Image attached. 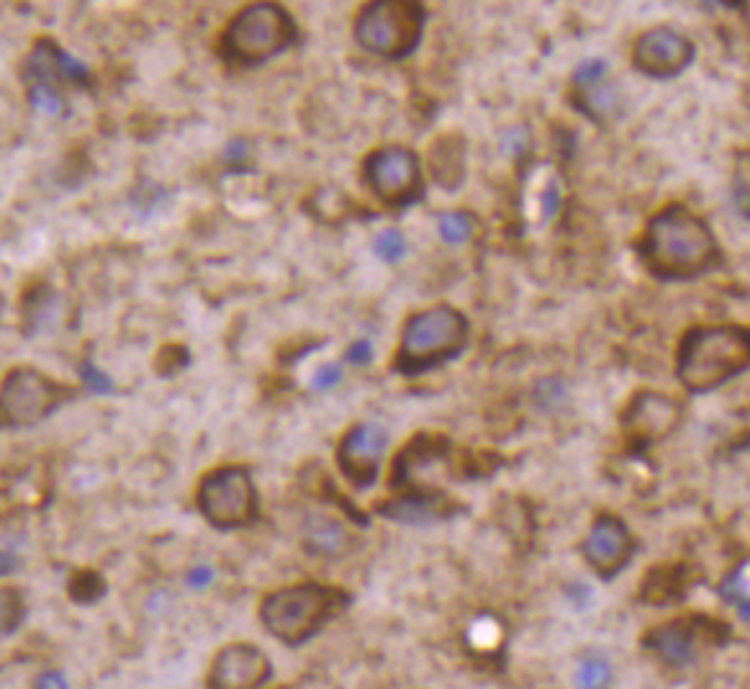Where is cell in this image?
<instances>
[{"mask_svg": "<svg viewBox=\"0 0 750 689\" xmlns=\"http://www.w3.org/2000/svg\"><path fill=\"white\" fill-rule=\"evenodd\" d=\"M345 360H350L352 366H368L373 360V343L370 340H355V343L347 347Z\"/></svg>", "mask_w": 750, "mask_h": 689, "instance_id": "29", "label": "cell"}, {"mask_svg": "<svg viewBox=\"0 0 750 689\" xmlns=\"http://www.w3.org/2000/svg\"><path fill=\"white\" fill-rule=\"evenodd\" d=\"M373 249H376V255L383 257L385 263H396L406 253V240H404V234L391 226V230H383L381 234H378L373 242Z\"/></svg>", "mask_w": 750, "mask_h": 689, "instance_id": "23", "label": "cell"}, {"mask_svg": "<svg viewBox=\"0 0 750 689\" xmlns=\"http://www.w3.org/2000/svg\"><path fill=\"white\" fill-rule=\"evenodd\" d=\"M466 142L456 134H445L432 142L429 147V170L437 186L445 191H456L466 173Z\"/></svg>", "mask_w": 750, "mask_h": 689, "instance_id": "16", "label": "cell"}, {"mask_svg": "<svg viewBox=\"0 0 750 689\" xmlns=\"http://www.w3.org/2000/svg\"><path fill=\"white\" fill-rule=\"evenodd\" d=\"M195 504L214 527H245L257 518V489L245 466H222L203 476Z\"/></svg>", "mask_w": 750, "mask_h": 689, "instance_id": "7", "label": "cell"}, {"mask_svg": "<svg viewBox=\"0 0 750 689\" xmlns=\"http://www.w3.org/2000/svg\"><path fill=\"white\" fill-rule=\"evenodd\" d=\"M742 618H746L748 620V623H750V600H746V602H742Z\"/></svg>", "mask_w": 750, "mask_h": 689, "instance_id": "34", "label": "cell"}, {"mask_svg": "<svg viewBox=\"0 0 750 689\" xmlns=\"http://www.w3.org/2000/svg\"><path fill=\"white\" fill-rule=\"evenodd\" d=\"M385 448V430L373 422L350 427L337 448V464L345 479L358 489H368L381 474V456Z\"/></svg>", "mask_w": 750, "mask_h": 689, "instance_id": "10", "label": "cell"}, {"mask_svg": "<svg viewBox=\"0 0 750 689\" xmlns=\"http://www.w3.org/2000/svg\"><path fill=\"white\" fill-rule=\"evenodd\" d=\"M78 374H80V381L88 386L90 393H101V397H105V393L116 391V386H113L111 376L103 374V370L98 368L93 360H82L78 366Z\"/></svg>", "mask_w": 750, "mask_h": 689, "instance_id": "24", "label": "cell"}, {"mask_svg": "<svg viewBox=\"0 0 750 689\" xmlns=\"http://www.w3.org/2000/svg\"><path fill=\"white\" fill-rule=\"evenodd\" d=\"M437 230H439V237H443L447 245H460V242H466L471 237L473 226H471V219L466 214H443L437 222Z\"/></svg>", "mask_w": 750, "mask_h": 689, "instance_id": "22", "label": "cell"}, {"mask_svg": "<svg viewBox=\"0 0 750 689\" xmlns=\"http://www.w3.org/2000/svg\"><path fill=\"white\" fill-rule=\"evenodd\" d=\"M468 320L456 307L437 304L412 314L401 330L393 370L406 378L429 374L466 351Z\"/></svg>", "mask_w": 750, "mask_h": 689, "instance_id": "2", "label": "cell"}, {"mask_svg": "<svg viewBox=\"0 0 750 689\" xmlns=\"http://www.w3.org/2000/svg\"><path fill=\"white\" fill-rule=\"evenodd\" d=\"M612 681V666L602 654H589L575 669V687L579 689H607Z\"/></svg>", "mask_w": 750, "mask_h": 689, "instance_id": "20", "label": "cell"}, {"mask_svg": "<svg viewBox=\"0 0 750 689\" xmlns=\"http://www.w3.org/2000/svg\"><path fill=\"white\" fill-rule=\"evenodd\" d=\"M692 52L694 47L686 36L671 32V29H656V32L640 36L638 47H635V65L646 75L669 78L692 63Z\"/></svg>", "mask_w": 750, "mask_h": 689, "instance_id": "12", "label": "cell"}, {"mask_svg": "<svg viewBox=\"0 0 750 689\" xmlns=\"http://www.w3.org/2000/svg\"><path fill=\"white\" fill-rule=\"evenodd\" d=\"M362 178L370 191L393 209H406L424 196L422 163L414 149L389 145L373 149L362 163Z\"/></svg>", "mask_w": 750, "mask_h": 689, "instance_id": "8", "label": "cell"}, {"mask_svg": "<svg viewBox=\"0 0 750 689\" xmlns=\"http://www.w3.org/2000/svg\"><path fill=\"white\" fill-rule=\"evenodd\" d=\"M211 579H214V571H211L209 566H195V569L188 574V585L191 587H206Z\"/></svg>", "mask_w": 750, "mask_h": 689, "instance_id": "33", "label": "cell"}, {"mask_svg": "<svg viewBox=\"0 0 750 689\" xmlns=\"http://www.w3.org/2000/svg\"><path fill=\"white\" fill-rule=\"evenodd\" d=\"M558 203H560L558 188H556V186H548V188H545V193H542V214H545V219L556 216Z\"/></svg>", "mask_w": 750, "mask_h": 689, "instance_id": "32", "label": "cell"}, {"mask_svg": "<svg viewBox=\"0 0 750 689\" xmlns=\"http://www.w3.org/2000/svg\"><path fill=\"white\" fill-rule=\"evenodd\" d=\"M299 42V26L278 3H253L230 21L222 55L239 67H257Z\"/></svg>", "mask_w": 750, "mask_h": 689, "instance_id": "5", "label": "cell"}, {"mask_svg": "<svg viewBox=\"0 0 750 689\" xmlns=\"http://www.w3.org/2000/svg\"><path fill=\"white\" fill-rule=\"evenodd\" d=\"M650 646H653L656 654L663 656V662L669 664H686L692 658V638L684 627L679 625H665L661 631H656L650 635Z\"/></svg>", "mask_w": 750, "mask_h": 689, "instance_id": "19", "label": "cell"}, {"mask_svg": "<svg viewBox=\"0 0 750 689\" xmlns=\"http://www.w3.org/2000/svg\"><path fill=\"white\" fill-rule=\"evenodd\" d=\"M679 422V409L673 404L671 399L665 397H658V393H646V397H640L635 404L630 407V412H627L625 418V425L627 430L635 437H640V441H661L671 433L673 427H676Z\"/></svg>", "mask_w": 750, "mask_h": 689, "instance_id": "15", "label": "cell"}, {"mask_svg": "<svg viewBox=\"0 0 750 689\" xmlns=\"http://www.w3.org/2000/svg\"><path fill=\"white\" fill-rule=\"evenodd\" d=\"M26 615V608H24V600H21V594L16 589H3V627L5 633H13L19 627L21 620Z\"/></svg>", "mask_w": 750, "mask_h": 689, "instance_id": "26", "label": "cell"}, {"mask_svg": "<svg viewBox=\"0 0 750 689\" xmlns=\"http://www.w3.org/2000/svg\"><path fill=\"white\" fill-rule=\"evenodd\" d=\"M270 658L249 643H232L211 664V689H260L270 679Z\"/></svg>", "mask_w": 750, "mask_h": 689, "instance_id": "11", "label": "cell"}, {"mask_svg": "<svg viewBox=\"0 0 750 689\" xmlns=\"http://www.w3.org/2000/svg\"><path fill=\"white\" fill-rule=\"evenodd\" d=\"M750 366V332L740 327H702L689 332L681 347L679 376L686 389L709 391Z\"/></svg>", "mask_w": 750, "mask_h": 689, "instance_id": "4", "label": "cell"}, {"mask_svg": "<svg viewBox=\"0 0 750 689\" xmlns=\"http://www.w3.org/2000/svg\"><path fill=\"white\" fill-rule=\"evenodd\" d=\"M29 103H32L36 111L49 113V116H57L65 105L57 90L47 86H29Z\"/></svg>", "mask_w": 750, "mask_h": 689, "instance_id": "25", "label": "cell"}, {"mask_svg": "<svg viewBox=\"0 0 750 689\" xmlns=\"http://www.w3.org/2000/svg\"><path fill=\"white\" fill-rule=\"evenodd\" d=\"M24 78L32 86H47L57 90V82H72L78 88L90 86V70L80 59L67 55L52 40H40L34 44L32 55L26 57Z\"/></svg>", "mask_w": 750, "mask_h": 689, "instance_id": "13", "label": "cell"}, {"mask_svg": "<svg viewBox=\"0 0 750 689\" xmlns=\"http://www.w3.org/2000/svg\"><path fill=\"white\" fill-rule=\"evenodd\" d=\"M72 397L34 368H13L3 381V422L9 427H29L47 420L55 409Z\"/></svg>", "mask_w": 750, "mask_h": 689, "instance_id": "9", "label": "cell"}, {"mask_svg": "<svg viewBox=\"0 0 750 689\" xmlns=\"http://www.w3.org/2000/svg\"><path fill=\"white\" fill-rule=\"evenodd\" d=\"M34 689H67L65 674H59V671L42 674V677L36 679V687Z\"/></svg>", "mask_w": 750, "mask_h": 689, "instance_id": "31", "label": "cell"}, {"mask_svg": "<svg viewBox=\"0 0 750 689\" xmlns=\"http://www.w3.org/2000/svg\"><path fill=\"white\" fill-rule=\"evenodd\" d=\"M642 255L656 276L684 281L709 270L719 253L715 234L699 216L684 207H671L650 219Z\"/></svg>", "mask_w": 750, "mask_h": 689, "instance_id": "1", "label": "cell"}, {"mask_svg": "<svg viewBox=\"0 0 750 689\" xmlns=\"http://www.w3.org/2000/svg\"><path fill=\"white\" fill-rule=\"evenodd\" d=\"M350 597L335 587L295 585L270 592L262 600L260 620L272 638L286 646H301L329 623Z\"/></svg>", "mask_w": 750, "mask_h": 689, "instance_id": "3", "label": "cell"}, {"mask_svg": "<svg viewBox=\"0 0 750 689\" xmlns=\"http://www.w3.org/2000/svg\"><path fill=\"white\" fill-rule=\"evenodd\" d=\"M304 543L309 554L337 558L345 556L347 548H350V535L337 520L324 518V514H312V518H306L304 525Z\"/></svg>", "mask_w": 750, "mask_h": 689, "instance_id": "18", "label": "cell"}, {"mask_svg": "<svg viewBox=\"0 0 750 689\" xmlns=\"http://www.w3.org/2000/svg\"><path fill=\"white\" fill-rule=\"evenodd\" d=\"M424 21V5L414 0H376L355 19V42L373 57L404 59L419 47Z\"/></svg>", "mask_w": 750, "mask_h": 689, "instance_id": "6", "label": "cell"}, {"mask_svg": "<svg viewBox=\"0 0 750 689\" xmlns=\"http://www.w3.org/2000/svg\"><path fill=\"white\" fill-rule=\"evenodd\" d=\"M443 497L414 491V494L393 499V502H383L378 507V514L396 522H408V525H427V522L443 518Z\"/></svg>", "mask_w": 750, "mask_h": 689, "instance_id": "17", "label": "cell"}, {"mask_svg": "<svg viewBox=\"0 0 750 689\" xmlns=\"http://www.w3.org/2000/svg\"><path fill=\"white\" fill-rule=\"evenodd\" d=\"M339 378H343V368H339V363H324V366L316 368L312 389L314 391H327V389H332V386L339 384Z\"/></svg>", "mask_w": 750, "mask_h": 689, "instance_id": "27", "label": "cell"}, {"mask_svg": "<svg viewBox=\"0 0 750 689\" xmlns=\"http://www.w3.org/2000/svg\"><path fill=\"white\" fill-rule=\"evenodd\" d=\"M583 556L602 577H615L630 558V535L617 518H602L583 543Z\"/></svg>", "mask_w": 750, "mask_h": 689, "instance_id": "14", "label": "cell"}, {"mask_svg": "<svg viewBox=\"0 0 750 689\" xmlns=\"http://www.w3.org/2000/svg\"><path fill=\"white\" fill-rule=\"evenodd\" d=\"M249 149H247V142L245 140H232L230 145L224 149V163H230L232 168H242V163L247 160Z\"/></svg>", "mask_w": 750, "mask_h": 689, "instance_id": "30", "label": "cell"}, {"mask_svg": "<svg viewBox=\"0 0 750 689\" xmlns=\"http://www.w3.org/2000/svg\"><path fill=\"white\" fill-rule=\"evenodd\" d=\"M52 307H55V293L47 286H40L34 291V299L24 304V332L26 335H36L42 330V322H47L52 316Z\"/></svg>", "mask_w": 750, "mask_h": 689, "instance_id": "21", "label": "cell"}, {"mask_svg": "<svg viewBox=\"0 0 750 689\" xmlns=\"http://www.w3.org/2000/svg\"><path fill=\"white\" fill-rule=\"evenodd\" d=\"M563 397H566V389L560 386V381H552V378H548V381L537 384L535 399L540 401V404L552 407V404H558V401H563Z\"/></svg>", "mask_w": 750, "mask_h": 689, "instance_id": "28", "label": "cell"}]
</instances>
